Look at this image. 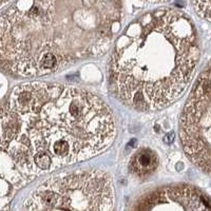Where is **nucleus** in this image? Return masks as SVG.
<instances>
[{"label":"nucleus","instance_id":"f257e3e1","mask_svg":"<svg viewBox=\"0 0 211 211\" xmlns=\"http://www.w3.org/2000/svg\"><path fill=\"white\" fill-rule=\"evenodd\" d=\"M116 133L113 113L97 95L53 82L22 84L1 111V175L15 186L91 158Z\"/></svg>","mask_w":211,"mask_h":211},{"label":"nucleus","instance_id":"f03ea898","mask_svg":"<svg viewBox=\"0 0 211 211\" xmlns=\"http://www.w3.org/2000/svg\"><path fill=\"white\" fill-rule=\"evenodd\" d=\"M118 1H17L1 12L3 70L21 77L58 72L104 54L123 21Z\"/></svg>","mask_w":211,"mask_h":211},{"label":"nucleus","instance_id":"7ed1b4c3","mask_svg":"<svg viewBox=\"0 0 211 211\" xmlns=\"http://www.w3.org/2000/svg\"><path fill=\"white\" fill-rule=\"evenodd\" d=\"M199 58L197 32L186 14L174 8L145 13L115 42L109 88L129 108L159 110L182 96Z\"/></svg>","mask_w":211,"mask_h":211},{"label":"nucleus","instance_id":"20e7f679","mask_svg":"<svg viewBox=\"0 0 211 211\" xmlns=\"http://www.w3.org/2000/svg\"><path fill=\"white\" fill-rule=\"evenodd\" d=\"M110 175L101 170H78L42 182L25 199L21 211H114Z\"/></svg>","mask_w":211,"mask_h":211},{"label":"nucleus","instance_id":"39448f33","mask_svg":"<svg viewBox=\"0 0 211 211\" xmlns=\"http://www.w3.org/2000/svg\"><path fill=\"white\" fill-rule=\"evenodd\" d=\"M180 137L188 158L211 175V62L199 77L184 107Z\"/></svg>","mask_w":211,"mask_h":211},{"label":"nucleus","instance_id":"423d86ee","mask_svg":"<svg viewBox=\"0 0 211 211\" xmlns=\"http://www.w3.org/2000/svg\"><path fill=\"white\" fill-rule=\"evenodd\" d=\"M131 211H211V202L194 187L171 185L142 195Z\"/></svg>","mask_w":211,"mask_h":211},{"label":"nucleus","instance_id":"0eeeda50","mask_svg":"<svg viewBox=\"0 0 211 211\" xmlns=\"http://www.w3.org/2000/svg\"><path fill=\"white\" fill-rule=\"evenodd\" d=\"M158 156L149 148H142L135 152L129 164L130 171L136 176L145 177L152 174L158 167Z\"/></svg>","mask_w":211,"mask_h":211},{"label":"nucleus","instance_id":"6e6552de","mask_svg":"<svg viewBox=\"0 0 211 211\" xmlns=\"http://www.w3.org/2000/svg\"><path fill=\"white\" fill-rule=\"evenodd\" d=\"M190 4L197 15L211 22V1H193Z\"/></svg>","mask_w":211,"mask_h":211}]
</instances>
